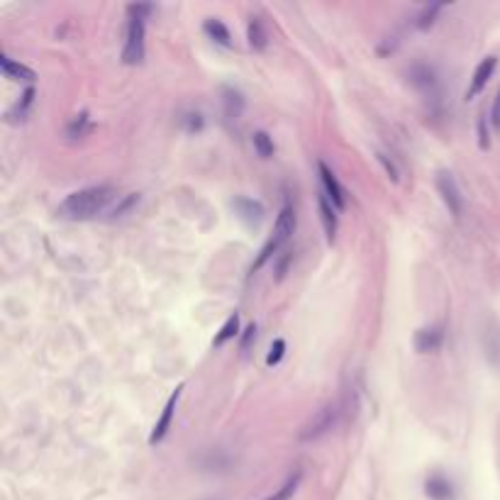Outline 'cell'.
Listing matches in <instances>:
<instances>
[{
  "instance_id": "19",
  "label": "cell",
  "mask_w": 500,
  "mask_h": 500,
  "mask_svg": "<svg viewBox=\"0 0 500 500\" xmlns=\"http://www.w3.org/2000/svg\"><path fill=\"white\" fill-rule=\"evenodd\" d=\"M252 142H254V149H257V154L261 156V159H271V156H274V151H276L274 140H271L266 132H254Z\"/></svg>"
},
{
  "instance_id": "4",
  "label": "cell",
  "mask_w": 500,
  "mask_h": 500,
  "mask_svg": "<svg viewBox=\"0 0 500 500\" xmlns=\"http://www.w3.org/2000/svg\"><path fill=\"white\" fill-rule=\"evenodd\" d=\"M437 191L439 196H442L444 205H447L449 215H452L454 220H459L461 212H464V198H461L459 183H456V178H454L449 171H439L437 174Z\"/></svg>"
},
{
  "instance_id": "16",
  "label": "cell",
  "mask_w": 500,
  "mask_h": 500,
  "mask_svg": "<svg viewBox=\"0 0 500 500\" xmlns=\"http://www.w3.org/2000/svg\"><path fill=\"white\" fill-rule=\"evenodd\" d=\"M247 39H249V47L254 52H263L268 44V35L263 30V22L259 17H249V25H247Z\"/></svg>"
},
{
  "instance_id": "11",
  "label": "cell",
  "mask_w": 500,
  "mask_h": 500,
  "mask_svg": "<svg viewBox=\"0 0 500 500\" xmlns=\"http://www.w3.org/2000/svg\"><path fill=\"white\" fill-rule=\"evenodd\" d=\"M234 210H237L239 220H244L247 225L257 227L259 222L263 220V215H266V210H263V205L259 201H254V198H234Z\"/></svg>"
},
{
  "instance_id": "22",
  "label": "cell",
  "mask_w": 500,
  "mask_h": 500,
  "mask_svg": "<svg viewBox=\"0 0 500 500\" xmlns=\"http://www.w3.org/2000/svg\"><path fill=\"white\" fill-rule=\"evenodd\" d=\"M442 3H434V6H429V8H425V12L418 17V27L420 30H429V27L434 25V17H437V12L442 10Z\"/></svg>"
},
{
  "instance_id": "17",
  "label": "cell",
  "mask_w": 500,
  "mask_h": 500,
  "mask_svg": "<svg viewBox=\"0 0 500 500\" xmlns=\"http://www.w3.org/2000/svg\"><path fill=\"white\" fill-rule=\"evenodd\" d=\"M91 129H93V124H91V115H88V110H83V113H78L76 118L66 124V137L68 140H83Z\"/></svg>"
},
{
  "instance_id": "28",
  "label": "cell",
  "mask_w": 500,
  "mask_h": 500,
  "mask_svg": "<svg viewBox=\"0 0 500 500\" xmlns=\"http://www.w3.org/2000/svg\"><path fill=\"white\" fill-rule=\"evenodd\" d=\"M479 147L481 149H488L490 147V137L488 132H485V118L479 120Z\"/></svg>"
},
{
  "instance_id": "7",
  "label": "cell",
  "mask_w": 500,
  "mask_h": 500,
  "mask_svg": "<svg viewBox=\"0 0 500 500\" xmlns=\"http://www.w3.org/2000/svg\"><path fill=\"white\" fill-rule=\"evenodd\" d=\"M295 225H298V220H295V210L290 205H284L279 212V217H276V225H274V242L279 244V247H284L286 242H288L290 237H293L295 232Z\"/></svg>"
},
{
  "instance_id": "21",
  "label": "cell",
  "mask_w": 500,
  "mask_h": 500,
  "mask_svg": "<svg viewBox=\"0 0 500 500\" xmlns=\"http://www.w3.org/2000/svg\"><path fill=\"white\" fill-rule=\"evenodd\" d=\"M410 76H413L415 86H420V88H432V86H434V71H432L429 66H425V64H418V66H413Z\"/></svg>"
},
{
  "instance_id": "5",
  "label": "cell",
  "mask_w": 500,
  "mask_h": 500,
  "mask_svg": "<svg viewBox=\"0 0 500 500\" xmlns=\"http://www.w3.org/2000/svg\"><path fill=\"white\" fill-rule=\"evenodd\" d=\"M180 393H183V383H178V386H176V391L169 396V400H166V405H164V413H161V418L156 420V425H154V432L149 434V444H159L161 439L166 437V432H169V427H171V420H174L176 405H178V398H180Z\"/></svg>"
},
{
  "instance_id": "29",
  "label": "cell",
  "mask_w": 500,
  "mask_h": 500,
  "mask_svg": "<svg viewBox=\"0 0 500 500\" xmlns=\"http://www.w3.org/2000/svg\"><path fill=\"white\" fill-rule=\"evenodd\" d=\"M490 122H493L495 132H500V91L493 100V110H490Z\"/></svg>"
},
{
  "instance_id": "30",
  "label": "cell",
  "mask_w": 500,
  "mask_h": 500,
  "mask_svg": "<svg viewBox=\"0 0 500 500\" xmlns=\"http://www.w3.org/2000/svg\"><path fill=\"white\" fill-rule=\"evenodd\" d=\"M257 337V325H249L247 330H244V335H242V342H239V346H242V351H247V346L252 344V340Z\"/></svg>"
},
{
  "instance_id": "26",
  "label": "cell",
  "mask_w": 500,
  "mask_h": 500,
  "mask_svg": "<svg viewBox=\"0 0 500 500\" xmlns=\"http://www.w3.org/2000/svg\"><path fill=\"white\" fill-rule=\"evenodd\" d=\"M378 161H381V164H383V169H386V174H388V178H391L393 180V183H398V178H400V176H398V166L396 164H393V161L391 159H388V156L386 154H381V151H378Z\"/></svg>"
},
{
  "instance_id": "20",
  "label": "cell",
  "mask_w": 500,
  "mask_h": 500,
  "mask_svg": "<svg viewBox=\"0 0 500 500\" xmlns=\"http://www.w3.org/2000/svg\"><path fill=\"white\" fill-rule=\"evenodd\" d=\"M300 479H303V474H300V471H295V474L290 476V479L286 481V483L281 485V488L276 490L274 495H268L266 500H290V498H293V493H295V490H298Z\"/></svg>"
},
{
  "instance_id": "23",
  "label": "cell",
  "mask_w": 500,
  "mask_h": 500,
  "mask_svg": "<svg viewBox=\"0 0 500 500\" xmlns=\"http://www.w3.org/2000/svg\"><path fill=\"white\" fill-rule=\"evenodd\" d=\"M284 354H286V342L284 340H276L274 344H271L268 356H266V364H268V367H276V364L284 359Z\"/></svg>"
},
{
  "instance_id": "18",
  "label": "cell",
  "mask_w": 500,
  "mask_h": 500,
  "mask_svg": "<svg viewBox=\"0 0 500 500\" xmlns=\"http://www.w3.org/2000/svg\"><path fill=\"white\" fill-rule=\"evenodd\" d=\"M239 332V315L232 313L230 317H227V322L222 325V330L215 335V340H212V346H222L225 342H230L232 337H237Z\"/></svg>"
},
{
  "instance_id": "24",
  "label": "cell",
  "mask_w": 500,
  "mask_h": 500,
  "mask_svg": "<svg viewBox=\"0 0 500 500\" xmlns=\"http://www.w3.org/2000/svg\"><path fill=\"white\" fill-rule=\"evenodd\" d=\"M137 201H140V196H137V193H129V196H124L122 201L118 203V207L113 210V217H122L124 212H129L134 205H137Z\"/></svg>"
},
{
  "instance_id": "25",
  "label": "cell",
  "mask_w": 500,
  "mask_h": 500,
  "mask_svg": "<svg viewBox=\"0 0 500 500\" xmlns=\"http://www.w3.org/2000/svg\"><path fill=\"white\" fill-rule=\"evenodd\" d=\"M32 98H35V88H27L25 93H22V100H20V103H17L15 113H12V118H15V115H20V120H25L27 108H30V105H32Z\"/></svg>"
},
{
  "instance_id": "6",
  "label": "cell",
  "mask_w": 500,
  "mask_h": 500,
  "mask_svg": "<svg viewBox=\"0 0 500 500\" xmlns=\"http://www.w3.org/2000/svg\"><path fill=\"white\" fill-rule=\"evenodd\" d=\"M317 171H320V178H322V186H325V196L330 198V203L337 207V210H344L346 205V196H344V188L340 186V180H337L335 171L325 164V161H317Z\"/></svg>"
},
{
  "instance_id": "15",
  "label": "cell",
  "mask_w": 500,
  "mask_h": 500,
  "mask_svg": "<svg viewBox=\"0 0 500 500\" xmlns=\"http://www.w3.org/2000/svg\"><path fill=\"white\" fill-rule=\"evenodd\" d=\"M205 35L210 37L212 41H217L220 47H232V35L227 30V25L222 20H215V17H207L205 25H203Z\"/></svg>"
},
{
  "instance_id": "10",
  "label": "cell",
  "mask_w": 500,
  "mask_h": 500,
  "mask_svg": "<svg viewBox=\"0 0 500 500\" xmlns=\"http://www.w3.org/2000/svg\"><path fill=\"white\" fill-rule=\"evenodd\" d=\"M317 207H320V220H322V227H325V237L327 242H335L337 237V227H340V217H337V207L330 203V198L325 196V193H320L317 196Z\"/></svg>"
},
{
  "instance_id": "8",
  "label": "cell",
  "mask_w": 500,
  "mask_h": 500,
  "mask_svg": "<svg viewBox=\"0 0 500 500\" xmlns=\"http://www.w3.org/2000/svg\"><path fill=\"white\" fill-rule=\"evenodd\" d=\"M444 342V332L442 327H423V330L415 332V349L420 351V354H434V351H439V346H442Z\"/></svg>"
},
{
  "instance_id": "14",
  "label": "cell",
  "mask_w": 500,
  "mask_h": 500,
  "mask_svg": "<svg viewBox=\"0 0 500 500\" xmlns=\"http://www.w3.org/2000/svg\"><path fill=\"white\" fill-rule=\"evenodd\" d=\"M0 66H3V73H6L8 78H12V81L32 83L37 78V73L32 71L30 66H25V64L20 62H12L10 57H0Z\"/></svg>"
},
{
  "instance_id": "27",
  "label": "cell",
  "mask_w": 500,
  "mask_h": 500,
  "mask_svg": "<svg viewBox=\"0 0 500 500\" xmlns=\"http://www.w3.org/2000/svg\"><path fill=\"white\" fill-rule=\"evenodd\" d=\"M151 12H154V6H127V15L129 17H142V20H147V15H151Z\"/></svg>"
},
{
  "instance_id": "13",
  "label": "cell",
  "mask_w": 500,
  "mask_h": 500,
  "mask_svg": "<svg viewBox=\"0 0 500 500\" xmlns=\"http://www.w3.org/2000/svg\"><path fill=\"white\" fill-rule=\"evenodd\" d=\"M222 105H225L227 120H239L244 113V95L239 93L237 88L225 86L222 88Z\"/></svg>"
},
{
  "instance_id": "12",
  "label": "cell",
  "mask_w": 500,
  "mask_h": 500,
  "mask_svg": "<svg viewBox=\"0 0 500 500\" xmlns=\"http://www.w3.org/2000/svg\"><path fill=\"white\" fill-rule=\"evenodd\" d=\"M425 495L429 500H452L454 488L449 483V479H444L442 474H432L425 481Z\"/></svg>"
},
{
  "instance_id": "1",
  "label": "cell",
  "mask_w": 500,
  "mask_h": 500,
  "mask_svg": "<svg viewBox=\"0 0 500 500\" xmlns=\"http://www.w3.org/2000/svg\"><path fill=\"white\" fill-rule=\"evenodd\" d=\"M118 198L113 186H91L76 191L59 205V217L64 220H93Z\"/></svg>"
},
{
  "instance_id": "2",
  "label": "cell",
  "mask_w": 500,
  "mask_h": 500,
  "mask_svg": "<svg viewBox=\"0 0 500 500\" xmlns=\"http://www.w3.org/2000/svg\"><path fill=\"white\" fill-rule=\"evenodd\" d=\"M340 413H342L340 402H327V405H322L320 410L308 420V425L300 429L298 437L303 439V442H317V439H322L325 434H330L332 429L337 427Z\"/></svg>"
},
{
  "instance_id": "9",
  "label": "cell",
  "mask_w": 500,
  "mask_h": 500,
  "mask_svg": "<svg viewBox=\"0 0 500 500\" xmlns=\"http://www.w3.org/2000/svg\"><path fill=\"white\" fill-rule=\"evenodd\" d=\"M495 66H498V57H488V59H483V62L476 66V71H474V78H471V86H469V91H466V98H476V95L481 93L485 88V83L490 81V76H493V71H495Z\"/></svg>"
},
{
  "instance_id": "3",
  "label": "cell",
  "mask_w": 500,
  "mask_h": 500,
  "mask_svg": "<svg viewBox=\"0 0 500 500\" xmlns=\"http://www.w3.org/2000/svg\"><path fill=\"white\" fill-rule=\"evenodd\" d=\"M145 20L142 17H129L127 22V39H124L122 49V64L127 66H137L145 62Z\"/></svg>"
}]
</instances>
